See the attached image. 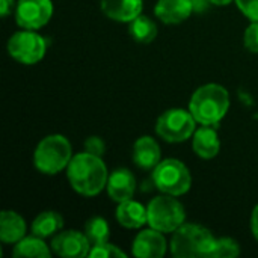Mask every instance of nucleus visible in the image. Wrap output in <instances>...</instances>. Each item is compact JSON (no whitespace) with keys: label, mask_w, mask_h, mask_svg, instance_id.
Instances as JSON below:
<instances>
[{"label":"nucleus","mask_w":258,"mask_h":258,"mask_svg":"<svg viewBox=\"0 0 258 258\" xmlns=\"http://www.w3.org/2000/svg\"><path fill=\"white\" fill-rule=\"evenodd\" d=\"M67 177L71 187L85 197H95L107 186L109 174L101 157L91 153H79L73 156L67 166Z\"/></svg>","instance_id":"f257e3e1"},{"label":"nucleus","mask_w":258,"mask_h":258,"mask_svg":"<svg viewBox=\"0 0 258 258\" xmlns=\"http://www.w3.org/2000/svg\"><path fill=\"white\" fill-rule=\"evenodd\" d=\"M230 109V94L218 83L200 86L190 97L189 110L201 125H216Z\"/></svg>","instance_id":"f03ea898"},{"label":"nucleus","mask_w":258,"mask_h":258,"mask_svg":"<svg viewBox=\"0 0 258 258\" xmlns=\"http://www.w3.org/2000/svg\"><path fill=\"white\" fill-rule=\"evenodd\" d=\"M216 237L198 224H183L171 239V254L175 258H212Z\"/></svg>","instance_id":"7ed1b4c3"},{"label":"nucleus","mask_w":258,"mask_h":258,"mask_svg":"<svg viewBox=\"0 0 258 258\" xmlns=\"http://www.w3.org/2000/svg\"><path fill=\"white\" fill-rule=\"evenodd\" d=\"M73 159V150L70 141L62 135L45 136L35 148L33 165L35 168L45 174L54 175L65 169Z\"/></svg>","instance_id":"20e7f679"},{"label":"nucleus","mask_w":258,"mask_h":258,"mask_svg":"<svg viewBox=\"0 0 258 258\" xmlns=\"http://www.w3.org/2000/svg\"><path fill=\"white\" fill-rule=\"evenodd\" d=\"M148 225L157 231L174 233L186 221V212L183 204L172 195H159L147 206Z\"/></svg>","instance_id":"39448f33"},{"label":"nucleus","mask_w":258,"mask_h":258,"mask_svg":"<svg viewBox=\"0 0 258 258\" xmlns=\"http://www.w3.org/2000/svg\"><path fill=\"white\" fill-rule=\"evenodd\" d=\"M151 180L157 190L172 197H181L187 194L192 186L189 168L177 159L162 160L153 169Z\"/></svg>","instance_id":"423d86ee"},{"label":"nucleus","mask_w":258,"mask_h":258,"mask_svg":"<svg viewBox=\"0 0 258 258\" xmlns=\"http://www.w3.org/2000/svg\"><path fill=\"white\" fill-rule=\"evenodd\" d=\"M197 119L190 110L169 109L163 112L156 121V133L159 138L169 144L184 142L194 136Z\"/></svg>","instance_id":"0eeeda50"},{"label":"nucleus","mask_w":258,"mask_h":258,"mask_svg":"<svg viewBox=\"0 0 258 258\" xmlns=\"http://www.w3.org/2000/svg\"><path fill=\"white\" fill-rule=\"evenodd\" d=\"M47 51V41L35 30L23 29L8 39V53L12 59L24 65L38 63Z\"/></svg>","instance_id":"6e6552de"},{"label":"nucleus","mask_w":258,"mask_h":258,"mask_svg":"<svg viewBox=\"0 0 258 258\" xmlns=\"http://www.w3.org/2000/svg\"><path fill=\"white\" fill-rule=\"evenodd\" d=\"M51 15V0H18L15 6V21L21 29H41L50 21Z\"/></svg>","instance_id":"1a4fd4ad"},{"label":"nucleus","mask_w":258,"mask_h":258,"mask_svg":"<svg viewBox=\"0 0 258 258\" xmlns=\"http://www.w3.org/2000/svg\"><path fill=\"white\" fill-rule=\"evenodd\" d=\"M51 249L56 255L63 258L89 257L91 243L86 239L85 233L77 230H68L57 233L51 239Z\"/></svg>","instance_id":"9d476101"},{"label":"nucleus","mask_w":258,"mask_h":258,"mask_svg":"<svg viewBox=\"0 0 258 258\" xmlns=\"http://www.w3.org/2000/svg\"><path fill=\"white\" fill-rule=\"evenodd\" d=\"M166 249L168 243L163 233L151 227L136 234L132 245V254L138 258H162L166 254Z\"/></svg>","instance_id":"9b49d317"},{"label":"nucleus","mask_w":258,"mask_h":258,"mask_svg":"<svg viewBox=\"0 0 258 258\" xmlns=\"http://www.w3.org/2000/svg\"><path fill=\"white\" fill-rule=\"evenodd\" d=\"M107 195L112 201L115 203H124L133 198L135 192H136V180L135 175L132 174V171L125 169V168H119L115 169L107 180V186H106Z\"/></svg>","instance_id":"f8f14e48"},{"label":"nucleus","mask_w":258,"mask_h":258,"mask_svg":"<svg viewBox=\"0 0 258 258\" xmlns=\"http://www.w3.org/2000/svg\"><path fill=\"white\" fill-rule=\"evenodd\" d=\"M194 12L192 0H157L154 15L165 24H178L186 21Z\"/></svg>","instance_id":"ddd939ff"},{"label":"nucleus","mask_w":258,"mask_h":258,"mask_svg":"<svg viewBox=\"0 0 258 258\" xmlns=\"http://www.w3.org/2000/svg\"><path fill=\"white\" fill-rule=\"evenodd\" d=\"M103 14L118 23H130L142 14V0H100Z\"/></svg>","instance_id":"4468645a"},{"label":"nucleus","mask_w":258,"mask_h":258,"mask_svg":"<svg viewBox=\"0 0 258 258\" xmlns=\"http://www.w3.org/2000/svg\"><path fill=\"white\" fill-rule=\"evenodd\" d=\"M157 141L151 136H141L133 145V162L141 169H154L162 160Z\"/></svg>","instance_id":"2eb2a0df"},{"label":"nucleus","mask_w":258,"mask_h":258,"mask_svg":"<svg viewBox=\"0 0 258 258\" xmlns=\"http://www.w3.org/2000/svg\"><path fill=\"white\" fill-rule=\"evenodd\" d=\"M192 148L197 156L201 159L210 160L216 157L221 151V141L216 130L212 125H203L201 128L195 130L192 139Z\"/></svg>","instance_id":"dca6fc26"},{"label":"nucleus","mask_w":258,"mask_h":258,"mask_svg":"<svg viewBox=\"0 0 258 258\" xmlns=\"http://www.w3.org/2000/svg\"><path fill=\"white\" fill-rule=\"evenodd\" d=\"M116 221L121 227L128 230L142 228L145 224H148V213L147 207H144L141 203L128 200L124 203H119L116 207Z\"/></svg>","instance_id":"f3484780"},{"label":"nucleus","mask_w":258,"mask_h":258,"mask_svg":"<svg viewBox=\"0 0 258 258\" xmlns=\"http://www.w3.org/2000/svg\"><path fill=\"white\" fill-rule=\"evenodd\" d=\"M26 221L14 210H3L0 213V240L3 243L15 245L26 237Z\"/></svg>","instance_id":"a211bd4d"},{"label":"nucleus","mask_w":258,"mask_h":258,"mask_svg":"<svg viewBox=\"0 0 258 258\" xmlns=\"http://www.w3.org/2000/svg\"><path fill=\"white\" fill-rule=\"evenodd\" d=\"M62 227H63L62 215L54 210H45L33 219L30 230L33 236H38L41 239H48L56 236Z\"/></svg>","instance_id":"6ab92c4d"},{"label":"nucleus","mask_w":258,"mask_h":258,"mask_svg":"<svg viewBox=\"0 0 258 258\" xmlns=\"http://www.w3.org/2000/svg\"><path fill=\"white\" fill-rule=\"evenodd\" d=\"M45 239H41L38 236H26L20 242L15 243L12 249V257L15 258H50V248L44 242Z\"/></svg>","instance_id":"aec40b11"},{"label":"nucleus","mask_w":258,"mask_h":258,"mask_svg":"<svg viewBox=\"0 0 258 258\" xmlns=\"http://www.w3.org/2000/svg\"><path fill=\"white\" fill-rule=\"evenodd\" d=\"M128 33L136 42L150 44L156 39L159 30H157V24L150 17L141 14L128 23Z\"/></svg>","instance_id":"412c9836"},{"label":"nucleus","mask_w":258,"mask_h":258,"mask_svg":"<svg viewBox=\"0 0 258 258\" xmlns=\"http://www.w3.org/2000/svg\"><path fill=\"white\" fill-rule=\"evenodd\" d=\"M83 233H85L86 239L89 240L91 248L109 242V237H110L109 224H107L106 219H103L100 216H94V218L88 219L86 224H85V231Z\"/></svg>","instance_id":"4be33fe9"},{"label":"nucleus","mask_w":258,"mask_h":258,"mask_svg":"<svg viewBox=\"0 0 258 258\" xmlns=\"http://www.w3.org/2000/svg\"><path fill=\"white\" fill-rule=\"evenodd\" d=\"M240 254V245L231 237L216 239L212 258H234Z\"/></svg>","instance_id":"5701e85b"},{"label":"nucleus","mask_w":258,"mask_h":258,"mask_svg":"<svg viewBox=\"0 0 258 258\" xmlns=\"http://www.w3.org/2000/svg\"><path fill=\"white\" fill-rule=\"evenodd\" d=\"M89 257L91 258H125L127 254L124 251H121L116 245H112L109 242L103 243V245H97L92 246L89 251Z\"/></svg>","instance_id":"b1692460"},{"label":"nucleus","mask_w":258,"mask_h":258,"mask_svg":"<svg viewBox=\"0 0 258 258\" xmlns=\"http://www.w3.org/2000/svg\"><path fill=\"white\" fill-rule=\"evenodd\" d=\"M243 42L251 53H258V21H251V24L246 27Z\"/></svg>","instance_id":"393cba45"},{"label":"nucleus","mask_w":258,"mask_h":258,"mask_svg":"<svg viewBox=\"0 0 258 258\" xmlns=\"http://www.w3.org/2000/svg\"><path fill=\"white\" fill-rule=\"evenodd\" d=\"M239 11L251 21H258V0H234Z\"/></svg>","instance_id":"a878e982"},{"label":"nucleus","mask_w":258,"mask_h":258,"mask_svg":"<svg viewBox=\"0 0 258 258\" xmlns=\"http://www.w3.org/2000/svg\"><path fill=\"white\" fill-rule=\"evenodd\" d=\"M83 148H85L86 153H91L94 156L101 157L104 154V151H106V144L100 136H89L83 142Z\"/></svg>","instance_id":"bb28decb"},{"label":"nucleus","mask_w":258,"mask_h":258,"mask_svg":"<svg viewBox=\"0 0 258 258\" xmlns=\"http://www.w3.org/2000/svg\"><path fill=\"white\" fill-rule=\"evenodd\" d=\"M15 6H17L15 0H0V14H2V17L6 18L12 12V9Z\"/></svg>","instance_id":"cd10ccee"},{"label":"nucleus","mask_w":258,"mask_h":258,"mask_svg":"<svg viewBox=\"0 0 258 258\" xmlns=\"http://www.w3.org/2000/svg\"><path fill=\"white\" fill-rule=\"evenodd\" d=\"M249 225H251V233H252V236L258 240V204L254 207V210H252V213H251Z\"/></svg>","instance_id":"c85d7f7f"},{"label":"nucleus","mask_w":258,"mask_h":258,"mask_svg":"<svg viewBox=\"0 0 258 258\" xmlns=\"http://www.w3.org/2000/svg\"><path fill=\"white\" fill-rule=\"evenodd\" d=\"M194 3V12H203L209 8V5H212L209 0H192Z\"/></svg>","instance_id":"c756f323"},{"label":"nucleus","mask_w":258,"mask_h":258,"mask_svg":"<svg viewBox=\"0 0 258 258\" xmlns=\"http://www.w3.org/2000/svg\"><path fill=\"white\" fill-rule=\"evenodd\" d=\"M212 5H216V6H227V5H230L233 0H209Z\"/></svg>","instance_id":"7c9ffc66"}]
</instances>
